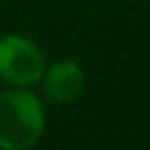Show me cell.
<instances>
[{
	"label": "cell",
	"mask_w": 150,
	"mask_h": 150,
	"mask_svg": "<svg viewBox=\"0 0 150 150\" xmlns=\"http://www.w3.org/2000/svg\"><path fill=\"white\" fill-rule=\"evenodd\" d=\"M45 131V108L40 98L23 89L0 91V150H26Z\"/></svg>",
	"instance_id": "6da1fadb"
},
{
	"label": "cell",
	"mask_w": 150,
	"mask_h": 150,
	"mask_svg": "<svg viewBox=\"0 0 150 150\" xmlns=\"http://www.w3.org/2000/svg\"><path fill=\"white\" fill-rule=\"evenodd\" d=\"M45 73V56L40 47L23 35L0 38V77L14 87H28L40 82Z\"/></svg>",
	"instance_id": "7a4b0ae2"
},
{
	"label": "cell",
	"mask_w": 150,
	"mask_h": 150,
	"mask_svg": "<svg viewBox=\"0 0 150 150\" xmlns=\"http://www.w3.org/2000/svg\"><path fill=\"white\" fill-rule=\"evenodd\" d=\"M40 80L52 103H70L82 94V87H84V73L70 59H61L49 68H45Z\"/></svg>",
	"instance_id": "3957f363"
}]
</instances>
